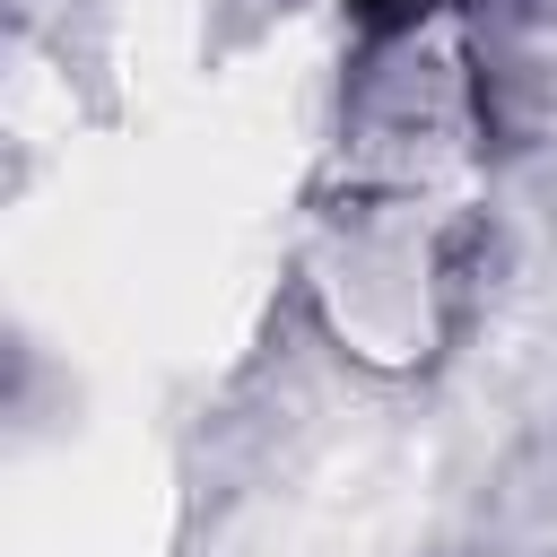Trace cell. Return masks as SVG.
Masks as SVG:
<instances>
[{
    "mask_svg": "<svg viewBox=\"0 0 557 557\" xmlns=\"http://www.w3.org/2000/svg\"><path fill=\"white\" fill-rule=\"evenodd\" d=\"M426 9H435V0H348V17H357L366 35H409Z\"/></svg>",
    "mask_w": 557,
    "mask_h": 557,
    "instance_id": "cell-1",
    "label": "cell"
}]
</instances>
